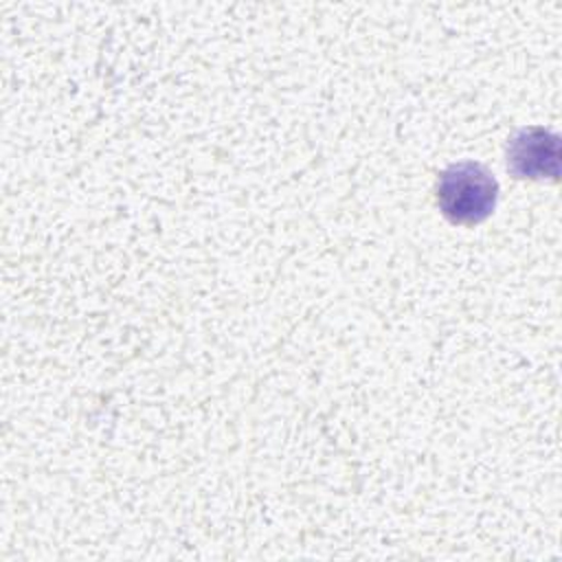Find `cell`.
I'll return each mask as SVG.
<instances>
[{"mask_svg": "<svg viewBox=\"0 0 562 562\" xmlns=\"http://www.w3.org/2000/svg\"><path fill=\"white\" fill-rule=\"evenodd\" d=\"M435 200L448 222L463 226L481 224L496 209L498 182L483 162H452L437 178Z\"/></svg>", "mask_w": 562, "mask_h": 562, "instance_id": "6da1fadb", "label": "cell"}, {"mask_svg": "<svg viewBox=\"0 0 562 562\" xmlns=\"http://www.w3.org/2000/svg\"><path fill=\"white\" fill-rule=\"evenodd\" d=\"M505 158L516 178L555 180L560 173V138L542 125L520 127L509 136Z\"/></svg>", "mask_w": 562, "mask_h": 562, "instance_id": "7a4b0ae2", "label": "cell"}]
</instances>
